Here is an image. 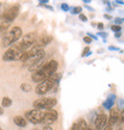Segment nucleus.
I'll list each match as a JSON object with an SVG mask.
<instances>
[{
    "mask_svg": "<svg viewBox=\"0 0 124 130\" xmlns=\"http://www.w3.org/2000/svg\"><path fill=\"white\" fill-rule=\"evenodd\" d=\"M83 41H84V42H85L86 44H91V43H92V41H93V39H92V38H90L89 36H87V35H86V36H84V37H83Z\"/></svg>",
    "mask_w": 124,
    "mask_h": 130,
    "instance_id": "obj_29",
    "label": "nucleus"
},
{
    "mask_svg": "<svg viewBox=\"0 0 124 130\" xmlns=\"http://www.w3.org/2000/svg\"><path fill=\"white\" fill-rule=\"evenodd\" d=\"M97 35H98V36H101L103 39H106V38H107V36H108V33L104 32V31H99V32L97 33Z\"/></svg>",
    "mask_w": 124,
    "mask_h": 130,
    "instance_id": "obj_31",
    "label": "nucleus"
},
{
    "mask_svg": "<svg viewBox=\"0 0 124 130\" xmlns=\"http://www.w3.org/2000/svg\"><path fill=\"white\" fill-rule=\"evenodd\" d=\"M119 113H120V111L117 108H116V107H113V108L110 109V116L107 123H109L110 125H112V126L114 124H116L117 123V121H118Z\"/></svg>",
    "mask_w": 124,
    "mask_h": 130,
    "instance_id": "obj_11",
    "label": "nucleus"
},
{
    "mask_svg": "<svg viewBox=\"0 0 124 130\" xmlns=\"http://www.w3.org/2000/svg\"><path fill=\"white\" fill-rule=\"evenodd\" d=\"M87 36H89L90 38H92V39L98 40L97 39V36H95V35H94V34H92V33H90V32H87Z\"/></svg>",
    "mask_w": 124,
    "mask_h": 130,
    "instance_id": "obj_36",
    "label": "nucleus"
},
{
    "mask_svg": "<svg viewBox=\"0 0 124 130\" xmlns=\"http://www.w3.org/2000/svg\"><path fill=\"white\" fill-rule=\"evenodd\" d=\"M117 4H120V5H124V1L123 0H115Z\"/></svg>",
    "mask_w": 124,
    "mask_h": 130,
    "instance_id": "obj_43",
    "label": "nucleus"
},
{
    "mask_svg": "<svg viewBox=\"0 0 124 130\" xmlns=\"http://www.w3.org/2000/svg\"><path fill=\"white\" fill-rule=\"evenodd\" d=\"M40 4H48L49 3V0H38Z\"/></svg>",
    "mask_w": 124,
    "mask_h": 130,
    "instance_id": "obj_42",
    "label": "nucleus"
},
{
    "mask_svg": "<svg viewBox=\"0 0 124 130\" xmlns=\"http://www.w3.org/2000/svg\"><path fill=\"white\" fill-rule=\"evenodd\" d=\"M85 130H94V128H93V126H92V125H88L87 128H86Z\"/></svg>",
    "mask_w": 124,
    "mask_h": 130,
    "instance_id": "obj_47",
    "label": "nucleus"
},
{
    "mask_svg": "<svg viewBox=\"0 0 124 130\" xmlns=\"http://www.w3.org/2000/svg\"><path fill=\"white\" fill-rule=\"evenodd\" d=\"M20 88H21L22 91H24V92H26V93H29V92H31V90H32V87H31V85L26 84V83L21 84Z\"/></svg>",
    "mask_w": 124,
    "mask_h": 130,
    "instance_id": "obj_21",
    "label": "nucleus"
},
{
    "mask_svg": "<svg viewBox=\"0 0 124 130\" xmlns=\"http://www.w3.org/2000/svg\"><path fill=\"white\" fill-rule=\"evenodd\" d=\"M117 122H119L121 123H124V109L121 110V112L119 113V117H118V121Z\"/></svg>",
    "mask_w": 124,
    "mask_h": 130,
    "instance_id": "obj_24",
    "label": "nucleus"
},
{
    "mask_svg": "<svg viewBox=\"0 0 124 130\" xmlns=\"http://www.w3.org/2000/svg\"><path fill=\"white\" fill-rule=\"evenodd\" d=\"M116 99H117L116 94H110L109 96L107 97V99H106V101L103 102L102 106L105 109L110 110L111 108H113L114 105H115V102H116Z\"/></svg>",
    "mask_w": 124,
    "mask_h": 130,
    "instance_id": "obj_13",
    "label": "nucleus"
},
{
    "mask_svg": "<svg viewBox=\"0 0 124 130\" xmlns=\"http://www.w3.org/2000/svg\"><path fill=\"white\" fill-rule=\"evenodd\" d=\"M25 116L30 123H33V124H38V123H41L42 120H43L44 112H42L39 109L34 108L26 112Z\"/></svg>",
    "mask_w": 124,
    "mask_h": 130,
    "instance_id": "obj_6",
    "label": "nucleus"
},
{
    "mask_svg": "<svg viewBox=\"0 0 124 130\" xmlns=\"http://www.w3.org/2000/svg\"><path fill=\"white\" fill-rule=\"evenodd\" d=\"M11 104H13V101L9 97H4L2 99V107H9L11 105Z\"/></svg>",
    "mask_w": 124,
    "mask_h": 130,
    "instance_id": "obj_19",
    "label": "nucleus"
},
{
    "mask_svg": "<svg viewBox=\"0 0 124 130\" xmlns=\"http://www.w3.org/2000/svg\"><path fill=\"white\" fill-rule=\"evenodd\" d=\"M57 104V100L55 98H41L33 103V107L35 109H51Z\"/></svg>",
    "mask_w": 124,
    "mask_h": 130,
    "instance_id": "obj_4",
    "label": "nucleus"
},
{
    "mask_svg": "<svg viewBox=\"0 0 124 130\" xmlns=\"http://www.w3.org/2000/svg\"><path fill=\"white\" fill-rule=\"evenodd\" d=\"M57 68H58V63L55 60H51L48 63H45V65L41 68V69H39V71H41L43 74H45L47 78H49L52 74L56 72Z\"/></svg>",
    "mask_w": 124,
    "mask_h": 130,
    "instance_id": "obj_8",
    "label": "nucleus"
},
{
    "mask_svg": "<svg viewBox=\"0 0 124 130\" xmlns=\"http://www.w3.org/2000/svg\"><path fill=\"white\" fill-rule=\"evenodd\" d=\"M102 1H103V3L106 4L107 6H110V5H111V3H110V1H109V0H102Z\"/></svg>",
    "mask_w": 124,
    "mask_h": 130,
    "instance_id": "obj_44",
    "label": "nucleus"
},
{
    "mask_svg": "<svg viewBox=\"0 0 124 130\" xmlns=\"http://www.w3.org/2000/svg\"><path fill=\"white\" fill-rule=\"evenodd\" d=\"M22 36V29L19 27H14L9 32L4 35L1 41V45L3 47H11L15 42H17Z\"/></svg>",
    "mask_w": 124,
    "mask_h": 130,
    "instance_id": "obj_1",
    "label": "nucleus"
},
{
    "mask_svg": "<svg viewBox=\"0 0 124 130\" xmlns=\"http://www.w3.org/2000/svg\"><path fill=\"white\" fill-rule=\"evenodd\" d=\"M41 7L43 8H46V9H48V10H50V11H54V8L52 7V6H49V5H47V4H40Z\"/></svg>",
    "mask_w": 124,
    "mask_h": 130,
    "instance_id": "obj_32",
    "label": "nucleus"
},
{
    "mask_svg": "<svg viewBox=\"0 0 124 130\" xmlns=\"http://www.w3.org/2000/svg\"><path fill=\"white\" fill-rule=\"evenodd\" d=\"M111 29L113 30L114 32H119V31H121V26H118V25H112L111 26Z\"/></svg>",
    "mask_w": 124,
    "mask_h": 130,
    "instance_id": "obj_23",
    "label": "nucleus"
},
{
    "mask_svg": "<svg viewBox=\"0 0 124 130\" xmlns=\"http://www.w3.org/2000/svg\"><path fill=\"white\" fill-rule=\"evenodd\" d=\"M89 51H90V47H86L83 50V51H82V54H81V56H82V57H86V55H87V53L89 52Z\"/></svg>",
    "mask_w": 124,
    "mask_h": 130,
    "instance_id": "obj_28",
    "label": "nucleus"
},
{
    "mask_svg": "<svg viewBox=\"0 0 124 130\" xmlns=\"http://www.w3.org/2000/svg\"><path fill=\"white\" fill-rule=\"evenodd\" d=\"M102 130H113V126H112V125H110L109 123H106V125L104 126V128H103Z\"/></svg>",
    "mask_w": 124,
    "mask_h": 130,
    "instance_id": "obj_34",
    "label": "nucleus"
},
{
    "mask_svg": "<svg viewBox=\"0 0 124 130\" xmlns=\"http://www.w3.org/2000/svg\"><path fill=\"white\" fill-rule=\"evenodd\" d=\"M116 130H123V129H122L121 127H117V129H116Z\"/></svg>",
    "mask_w": 124,
    "mask_h": 130,
    "instance_id": "obj_50",
    "label": "nucleus"
},
{
    "mask_svg": "<svg viewBox=\"0 0 124 130\" xmlns=\"http://www.w3.org/2000/svg\"><path fill=\"white\" fill-rule=\"evenodd\" d=\"M91 54H92V51H89V52H88V53H87V55H86V57H87V56H90V55H91Z\"/></svg>",
    "mask_w": 124,
    "mask_h": 130,
    "instance_id": "obj_49",
    "label": "nucleus"
},
{
    "mask_svg": "<svg viewBox=\"0 0 124 130\" xmlns=\"http://www.w3.org/2000/svg\"><path fill=\"white\" fill-rule=\"evenodd\" d=\"M4 113V109H3V107L2 106H0V115H2Z\"/></svg>",
    "mask_w": 124,
    "mask_h": 130,
    "instance_id": "obj_48",
    "label": "nucleus"
},
{
    "mask_svg": "<svg viewBox=\"0 0 124 130\" xmlns=\"http://www.w3.org/2000/svg\"><path fill=\"white\" fill-rule=\"evenodd\" d=\"M71 130H79L78 128V125H77V123H75L71 127Z\"/></svg>",
    "mask_w": 124,
    "mask_h": 130,
    "instance_id": "obj_35",
    "label": "nucleus"
},
{
    "mask_svg": "<svg viewBox=\"0 0 124 130\" xmlns=\"http://www.w3.org/2000/svg\"><path fill=\"white\" fill-rule=\"evenodd\" d=\"M79 19H80L81 21H83V22H87V20H88V18L86 17V15L84 14V13H79Z\"/></svg>",
    "mask_w": 124,
    "mask_h": 130,
    "instance_id": "obj_30",
    "label": "nucleus"
},
{
    "mask_svg": "<svg viewBox=\"0 0 124 130\" xmlns=\"http://www.w3.org/2000/svg\"><path fill=\"white\" fill-rule=\"evenodd\" d=\"M122 20H123V22H124V18H122Z\"/></svg>",
    "mask_w": 124,
    "mask_h": 130,
    "instance_id": "obj_53",
    "label": "nucleus"
},
{
    "mask_svg": "<svg viewBox=\"0 0 124 130\" xmlns=\"http://www.w3.org/2000/svg\"><path fill=\"white\" fill-rule=\"evenodd\" d=\"M53 40V36L51 35H43L40 38H37L36 42L34 43V46L38 48H42L43 47L47 46L48 44H50Z\"/></svg>",
    "mask_w": 124,
    "mask_h": 130,
    "instance_id": "obj_12",
    "label": "nucleus"
},
{
    "mask_svg": "<svg viewBox=\"0 0 124 130\" xmlns=\"http://www.w3.org/2000/svg\"><path fill=\"white\" fill-rule=\"evenodd\" d=\"M84 7L86 8L88 11H95V10H94V8L90 7V6H88V5H86V4H85V6H84Z\"/></svg>",
    "mask_w": 124,
    "mask_h": 130,
    "instance_id": "obj_39",
    "label": "nucleus"
},
{
    "mask_svg": "<svg viewBox=\"0 0 124 130\" xmlns=\"http://www.w3.org/2000/svg\"><path fill=\"white\" fill-rule=\"evenodd\" d=\"M114 21H115V24H116V25H118V26H120V24L123 23V20H122V18H120V17L115 18L114 19Z\"/></svg>",
    "mask_w": 124,
    "mask_h": 130,
    "instance_id": "obj_27",
    "label": "nucleus"
},
{
    "mask_svg": "<svg viewBox=\"0 0 124 130\" xmlns=\"http://www.w3.org/2000/svg\"><path fill=\"white\" fill-rule=\"evenodd\" d=\"M61 9H62V11H70L69 5H68V4H66V3H62L61 4Z\"/></svg>",
    "mask_w": 124,
    "mask_h": 130,
    "instance_id": "obj_26",
    "label": "nucleus"
},
{
    "mask_svg": "<svg viewBox=\"0 0 124 130\" xmlns=\"http://www.w3.org/2000/svg\"><path fill=\"white\" fill-rule=\"evenodd\" d=\"M103 16H104V18L107 19V20H112V19H113V17H112L111 15H110V14H107V13H105V14L103 15Z\"/></svg>",
    "mask_w": 124,
    "mask_h": 130,
    "instance_id": "obj_38",
    "label": "nucleus"
},
{
    "mask_svg": "<svg viewBox=\"0 0 124 130\" xmlns=\"http://www.w3.org/2000/svg\"><path fill=\"white\" fill-rule=\"evenodd\" d=\"M10 25H11V23H10V22L1 20V22H0V33L6 32V31H7V29L10 28Z\"/></svg>",
    "mask_w": 124,
    "mask_h": 130,
    "instance_id": "obj_17",
    "label": "nucleus"
},
{
    "mask_svg": "<svg viewBox=\"0 0 124 130\" xmlns=\"http://www.w3.org/2000/svg\"><path fill=\"white\" fill-rule=\"evenodd\" d=\"M55 86H57V84H55L54 81H52L50 78H48L45 81L39 83V85H37V87H35V93L37 95H45L47 92L52 90Z\"/></svg>",
    "mask_w": 124,
    "mask_h": 130,
    "instance_id": "obj_5",
    "label": "nucleus"
},
{
    "mask_svg": "<svg viewBox=\"0 0 124 130\" xmlns=\"http://www.w3.org/2000/svg\"><path fill=\"white\" fill-rule=\"evenodd\" d=\"M108 122V118L105 114H98L96 115V118L95 120V129L97 130H102L104 126L106 125V123Z\"/></svg>",
    "mask_w": 124,
    "mask_h": 130,
    "instance_id": "obj_10",
    "label": "nucleus"
},
{
    "mask_svg": "<svg viewBox=\"0 0 124 130\" xmlns=\"http://www.w3.org/2000/svg\"><path fill=\"white\" fill-rule=\"evenodd\" d=\"M108 50H109V51H119L118 47H114V46H110V47H108Z\"/></svg>",
    "mask_w": 124,
    "mask_h": 130,
    "instance_id": "obj_37",
    "label": "nucleus"
},
{
    "mask_svg": "<svg viewBox=\"0 0 124 130\" xmlns=\"http://www.w3.org/2000/svg\"><path fill=\"white\" fill-rule=\"evenodd\" d=\"M24 51H21V48L19 47V45H11V47H9L6 52L3 54L2 59L5 62L10 61H19V59L23 54Z\"/></svg>",
    "mask_w": 124,
    "mask_h": 130,
    "instance_id": "obj_2",
    "label": "nucleus"
},
{
    "mask_svg": "<svg viewBox=\"0 0 124 130\" xmlns=\"http://www.w3.org/2000/svg\"><path fill=\"white\" fill-rule=\"evenodd\" d=\"M33 130H39V129H37V128H35V129H33Z\"/></svg>",
    "mask_w": 124,
    "mask_h": 130,
    "instance_id": "obj_51",
    "label": "nucleus"
},
{
    "mask_svg": "<svg viewBox=\"0 0 124 130\" xmlns=\"http://www.w3.org/2000/svg\"><path fill=\"white\" fill-rule=\"evenodd\" d=\"M82 1H83V2L85 4H86V5H87V4H89V3H91V2H92V0H82Z\"/></svg>",
    "mask_w": 124,
    "mask_h": 130,
    "instance_id": "obj_46",
    "label": "nucleus"
},
{
    "mask_svg": "<svg viewBox=\"0 0 124 130\" xmlns=\"http://www.w3.org/2000/svg\"><path fill=\"white\" fill-rule=\"evenodd\" d=\"M77 125H78L79 130H85L88 126L87 123H86V121H85L84 119L78 120V122H77Z\"/></svg>",
    "mask_w": 124,
    "mask_h": 130,
    "instance_id": "obj_20",
    "label": "nucleus"
},
{
    "mask_svg": "<svg viewBox=\"0 0 124 130\" xmlns=\"http://www.w3.org/2000/svg\"><path fill=\"white\" fill-rule=\"evenodd\" d=\"M117 104H118V107L120 109H124V100L123 99H118L117 100Z\"/></svg>",
    "mask_w": 124,
    "mask_h": 130,
    "instance_id": "obj_25",
    "label": "nucleus"
},
{
    "mask_svg": "<svg viewBox=\"0 0 124 130\" xmlns=\"http://www.w3.org/2000/svg\"><path fill=\"white\" fill-rule=\"evenodd\" d=\"M19 10H20V6H19L18 4L13 5L11 8H9L7 11L2 14L1 20L8 21L11 23V21H14V20L17 17V15H18V13H19Z\"/></svg>",
    "mask_w": 124,
    "mask_h": 130,
    "instance_id": "obj_7",
    "label": "nucleus"
},
{
    "mask_svg": "<svg viewBox=\"0 0 124 130\" xmlns=\"http://www.w3.org/2000/svg\"><path fill=\"white\" fill-rule=\"evenodd\" d=\"M46 79H48V78L45 76V74H43L39 70L35 71V72H33V74H32V80L34 83H41V82L45 81Z\"/></svg>",
    "mask_w": 124,
    "mask_h": 130,
    "instance_id": "obj_14",
    "label": "nucleus"
},
{
    "mask_svg": "<svg viewBox=\"0 0 124 130\" xmlns=\"http://www.w3.org/2000/svg\"><path fill=\"white\" fill-rule=\"evenodd\" d=\"M37 38H38V34L36 31H31V32L27 33L26 35L23 36L21 42L18 44L19 47L21 48L22 51H28L33 47V44L36 42Z\"/></svg>",
    "mask_w": 124,
    "mask_h": 130,
    "instance_id": "obj_3",
    "label": "nucleus"
},
{
    "mask_svg": "<svg viewBox=\"0 0 124 130\" xmlns=\"http://www.w3.org/2000/svg\"><path fill=\"white\" fill-rule=\"evenodd\" d=\"M42 130H54L53 128H52L50 125H45V126L43 127V129Z\"/></svg>",
    "mask_w": 124,
    "mask_h": 130,
    "instance_id": "obj_41",
    "label": "nucleus"
},
{
    "mask_svg": "<svg viewBox=\"0 0 124 130\" xmlns=\"http://www.w3.org/2000/svg\"><path fill=\"white\" fill-rule=\"evenodd\" d=\"M44 65H45V62H44L43 59L40 60V61H38V62H35V63L32 64V65L29 67V71H31V72H35V71H38L39 69H41V68H42Z\"/></svg>",
    "mask_w": 124,
    "mask_h": 130,
    "instance_id": "obj_15",
    "label": "nucleus"
},
{
    "mask_svg": "<svg viewBox=\"0 0 124 130\" xmlns=\"http://www.w3.org/2000/svg\"><path fill=\"white\" fill-rule=\"evenodd\" d=\"M50 79L52 80V81H54L55 84H57L58 85V83H59V81L61 80V74L60 73H56V72H55L54 74H52L50 77H49Z\"/></svg>",
    "mask_w": 124,
    "mask_h": 130,
    "instance_id": "obj_18",
    "label": "nucleus"
},
{
    "mask_svg": "<svg viewBox=\"0 0 124 130\" xmlns=\"http://www.w3.org/2000/svg\"><path fill=\"white\" fill-rule=\"evenodd\" d=\"M57 118H58V113H57L56 110L53 108L48 109L46 112H44V117L41 123L46 124V125H50V124L55 123V121L57 120Z\"/></svg>",
    "mask_w": 124,
    "mask_h": 130,
    "instance_id": "obj_9",
    "label": "nucleus"
},
{
    "mask_svg": "<svg viewBox=\"0 0 124 130\" xmlns=\"http://www.w3.org/2000/svg\"><path fill=\"white\" fill-rule=\"evenodd\" d=\"M121 35H122V33H121V31H119V32H116V33H115V37H116V38H119V37H121Z\"/></svg>",
    "mask_w": 124,
    "mask_h": 130,
    "instance_id": "obj_40",
    "label": "nucleus"
},
{
    "mask_svg": "<svg viewBox=\"0 0 124 130\" xmlns=\"http://www.w3.org/2000/svg\"><path fill=\"white\" fill-rule=\"evenodd\" d=\"M96 27H97V29H98L99 30H103V29H104V25H103L102 22H99V23H97Z\"/></svg>",
    "mask_w": 124,
    "mask_h": 130,
    "instance_id": "obj_33",
    "label": "nucleus"
},
{
    "mask_svg": "<svg viewBox=\"0 0 124 130\" xmlns=\"http://www.w3.org/2000/svg\"><path fill=\"white\" fill-rule=\"evenodd\" d=\"M14 123L18 127H26L27 126V121L21 116H15L14 118Z\"/></svg>",
    "mask_w": 124,
    "mask_h": 130,
    "instance_id": "obj_16",
    "label": "nucleus"
},
{
    "mask_svg": "<svg viewBox=\"0 0 124 130\" xmlns=\"http://www.w3.org/2000/svg\"><path fill=\"white\" fill-rule=\"evenodd\" d=\"M82 11V8L80 6H77V7H73V10H71V13L72 14H79Z\"/></svg>",
    "mask_w": 124,
    "mask_h": 130,
    "instance_id": "obj_22",
    "label": "nucleus"
},
{
    "mask_svg": "<svg viewBox=\"0 0 124 130\" xmlns=\"http://www.w3.org/2000/svg\"><path fill=\"white\" fill-rule=\"evenodd\" d=\"M106 11H113V9H112V7H111V5H110V6H107V8H106Z\"/></svg>",
    "mask_w": 124,
    "mask_h": 130,
    "instance_id": "obj_45",
    "label": "nucleus"
},
{
    "mask_svg": "<svg viewBox=\"0 0 124 130\" xmlns=\"http://www.w3.org/2000/svg\"><path fill=\"white\" fill-rule=\"evenodd\" d=\"M0 130H3V129H2V128H1V127H0Z\"/></svg>",
    "mask_w": 124,
    "mask_h": 130,
    "instance_id": "obj_52",
    "label": "nucleus"
}]
</instances>
